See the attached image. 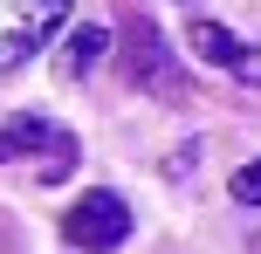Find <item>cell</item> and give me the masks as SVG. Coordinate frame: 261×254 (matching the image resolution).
Wrapping results in <instances>:
<instances>
[{"instance_id": "cell-1", "label": "cell", "mask_w": 261, "mask_h": 254, "mask_svg": "<svg viewBox=\"0 0 261 254\" xmlns=\"http://www.w3.org/2000/svg\"><path fill=\"white\" fill-rule=\"evenodd\" d=\"M14 158H41V186L76 172V131H62L55 117H7L0 124V165Z\"/></svg>"}, {"instance_id": "cell-2", "label": "cell", "mask_w": 261, "mask_h": 254, "mask_svg": "<svg viewBox=\"0 0 261 254\" xmlns=\"http://www.w3.org/2000/svg\"><path fill=\"white\" fill-rule=\"evenodd\" d=\"M76 0H0V76L48 48V35L69 21Z\"/></svg>"}, {"instance_id": "cell-3", "label": "cell", "mask_w": 261, "mask_h": 254, "mask_svg": "<svg viewBox=\"0 0 261 254\" xmlns=\"http://www.w3.org/2000/svg\"><path fill=\"white\" fill-rule=\"evenodd\" d=\"M62 234H69V241H76L83 254H110V247H124V241H130V206H124V192L90 186L76 206H69Z\"/></svg>"}, {"instance_id": "cell-4", "label": "cell", "mask_w": 261, "mask_h": 254, "mask_svg": "<svg viewBox=\"0 0 261 254\" xmlns=\"http://www.w3.org/2000/svg\"><path fill=\"white\" fill-rule=\"evenodd\" d=\"M186 41H193L199 62H220L234 82H248V90H261V48L241 35H227L220 21H206V14H193V27H186Z\"/></svg>"}, {"instance_id": "cell-5", "label": "cell", "mask_w": 261, "mask_h": 254, "mask_svg": "<svg viewBox=\"0 0 261 254\" xmlns=\"http://www.w3.org/2000/svg\"><path fill=\"white\" fill-rule=\"evenodd\" d=\"M130 82H138V90H151V96H179V90H186V82H179V62H172L165 35H158L151 21L130 27Z\"/></svg>"}, {"instance_id": "cell-6", "label": "cell", "mask_w": 261, "mask_h": 254, "mask_svg": "<svg viewBox=\"0 0 261 254\" xmlns=\"http://www.w3.org/2000/svg\"><path fill=\"white\" fill-rule=\"evenodd\" d=\"M103 48H110V27L83 21L76 35H69V48H62V76H90V69L103 62Z\"/></svg>"}, {"instance_id": "cell-7", "label": "cell", "mask_w": 261, "mask_h": 254, "mask_svg": "<svg viewBox=\"0 0 261 254\" xmlns=\"http://www.w3.org/2000/svg\"><path fill=\"white\" fill-rule=\"evenodd\" d=\"M234 200H241V206H261V158L234 172Z\"/></svg>"}]
</instances>
